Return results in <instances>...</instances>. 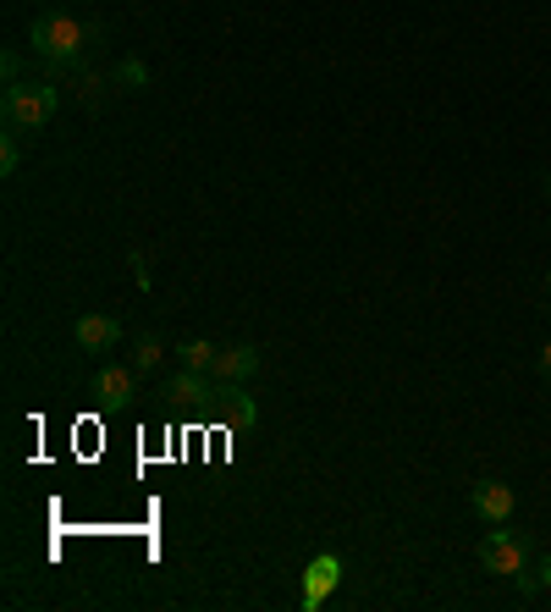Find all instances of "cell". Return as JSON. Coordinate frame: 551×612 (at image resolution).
<instances>
[{
  "label": "cell",
  "mask_w": 551,
  "mask_h": 612,
  "mask_svg": "<svg viewBox=\"0 0 551 612\" xmlns=\"http://www.w3.org/2000/svg\"><path fill=\"white\" fill-rule=\"evenodd\" d=\"M28 45H34V56L66 66V61L83 56V23L66 17V12H39V17L28 23Z\"/></svg>",
  "instance_id": "cell-1"
},
{
  "label": "cell",
  "mask_w": 551,
  "mask_h": 612,
  "mask_svg": "<svg viewBox=\"0 0 551 612\" xmlns=\"http://www.w3.org/2000/svg\"><path fill=\"white\" fill-rule=\"evenodd\" d=\"M0 117H7L12 133H39L56 117V89H50V83H12Z\"/></svg>",
  "instance_id": "cell-2"
},
{
  "label": "cell",
  "mask_w": 551,
  "mask_h": 612,
  "mask_svg": "<svg viewBox=\"0 0 551 612\" xmlns=\"http://www.w3.org/2000/svg\"><path fill=\"white\" fill-rule=\"evenodd\" d=\"M480 563H486L491 574L518 579V574L529 568V547H524L518 536H507V530H491V536H480Z\"/></svg>",
  "instance_id": "cell-3"
},
{
  "label": "cell",
  "mask_w": 551,
  "mask_h": 612,
  "mask_svg": "<svg viewBox=\"0 0 551 612\" xmlns=\"http://www.w3.org/2000/svg\"><path fill=\"white\" fill-rule=\"evenodd\" d=\"M469 502H475V513H480L486 524H507V518H513V507H518L513 486H502V480H475Z\"/></svg>",
  "instance_id": "cell-4"
},
{
  "label": "cell",
  "mask_w": 551,
  "mask_h": 612,
  "mask_svg": "<svg viewBox=\"0 0 551 612\" xmlns=\"http://www.w3.org/2000/svg\"><path fill=\"white\" fill-rule=\"evenodd\" d=\"M72 336H77V347H88V354H106V347L122 342V326L111 315H77Z\"/></svg>",
  "instance_id": "cell-5"
},
{
  "label": "cell",
  "mask_w": 551,
  "mask_h": 612,
  "mask_svg": "<svg viewBox=\"0 0 551 612\" xmlns=\"http://www.w3.org/2000/svg\"><path fill=\"white\" fill-rule=\"evenodd\" d=\"M166 397H176V403H210V397H216V376L182 365V370L166 381Z\"/></svg>",
  "instance_id": "cell-6"
},
{
  "label": "cell",
  "mask_w": 551,
  "mask_h": 612,
  "mask_svg": "<svg viewBox=\"0 0 551 612\" xmlns=\"http://www.w3.org/2000/svg\"><path fill=\"white\" fill-rule=\"evenodd\" d=\"M259 370V347L237 342V347H221V359H216V381H248Z\"/></svg>",
  "instance_id": "cell-7"
},
{
  "label": "cell",
  "mask_w": 551,
  "mask_h": 612,
  "mask_svg": "<svg viewBox=\"0 0 551 612\" xmlns=\"http://www.w3.org/2000/svg\"><path fill=\"white\" fill-rule=\"evenodd\" d=\"M133 387H138V376L122 370V365H106V370L95 376V397H106V403H127Z\"/></svg>",
  "instance_id": "cell-8"
},
{
  "label": "cell",
  "mask_w": 551,
  "mask_h": 612,
  "mask_svg": "<svg viewBox=\"0 0 551 612\" xmlns=\"http://www.w3.org/2000/svg\"><path fill=\"white\" fill-rule=\"evenodd\" d=\"M176 354H182V365H188V370H205V376H216L221 347H216V342H182Z\"/></svg>",
  "instance_id": "cell-9"
},
{
  "label": "cell",
  "mask_w": 551,
  "mask_h": 612,
  "mask_svg": "<svg viewBox=\"0 0 551 612\" xmlns=\"http://www.w3.org/2000/svg\"><path fill=\"white\" fill-rule=\"evenodd\" d=\"M331 579H336V558H320V563L309 568V601H320Z\"/></svg>",
  "instance_id": "cell-10"
},
{
  "label": "cell",
  "mask_w": 551,
  "mask_h": 612,
  "mask_svg": "<svg viewBox=\"0 0 551 612\" xmlns=\"http://www.w3.org/2000/svg\"><path fill=\"white\" fill-rule=\"evenodd\" d=\"M133 365H138V370H155V365H160V342H155V336H144V342H138Z\"/></svg>",
  "instance_id": "cell-11"
},
{
  "label": "cell",
  "mask_w": 551,
  "mask_h": 612,
  "mask_svg": "<svg viewBox=\"0 0 551 612\" xmlns=\"http://www.w3.org/2000/svg\"><path fill=\"white\" fill-rule=\"evenodd\" d=\"M17 160H23V149H17V138L7 133V138H0V171L12 178V171H17Z\"/></svg>",
  "instance_id": "cell-12"
},
{
  "label": "cell",
  "mask_w": 551,
  "mask_h": 612,
  "mask_svg": "<svg viewBox=\"0 0 551 612\" xmlns=\"http://www.w3.org/2000/svg\"><path fill=\"white\" fill-rule=\"evenodd\" d=\"M122 77L133 83V89H144V83H149V72H144V61H133V56L122 61Z\"/></svg>",
  "instance_id": "cell-13"
},
{
  "label": "cell",
  "mask_w": 551,
  "mask_h": 612,
  "mask_svg": "<svg viewBox=\"0 0 551 612\" xmlns=\"http://www.w3.org/2000/svg\"><path fill=\"white\" fill-rule=\"evenodd\" d=\"M535 585H546V590H551V558L540 563V574H535Z\"/></svg>",
  "instance_id": "cell-14"
},
{
  "label": "cell",
  "mask_w": 551,
  "mask_h": 612,
  "mask_svg": "<svg viewBox=\"0 0 551 612\" xmlns=\"http://www.w3.org/2000/svg\"><path fill=\"white\" fill-rule=\"evenodd\" d=\"M540 370H546V376H551V342H546V347H540Z\"/></svg>",
  "instance_id": "cell-15"
},
{
  "label": "cell",
  "mask_w": 551,
  "mask_h": 612,
  "mask_svg": "<svg viewBox=\"0 0 551 612\" xmlns=\"http://www.w3.org/2000/svg\"><path fill=\"white\" fill-rule=\"evenodd\" d=\"M546 194H551V178H546Z\"/></svg>",
  "instance_id": "cell-16"
},
{
  "label": "cell",
  "mask_w": 551,
  "mask_h": 612,
  "mask_svg": "<svg viewBox=\"0 0 551 612\" xmlns=\"http://www.w3.org/2000/svg\"><path fill=\"white\" fill-rule=\"evenodd\" d=\"M546 287H551V271H546Z\"/></svg>",
  "instance_id": "cell-17"
}]
</instances>
